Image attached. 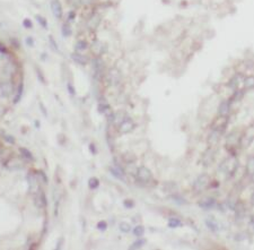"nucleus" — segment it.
Masks as SVG:
<instances>
[{"label":"nucleus","instance_id":"1","mask_svg":"<svg viewBox=\"0 0 254 250\" xmlns=\"http://www.w3.org/2000/svg\"><path fill=\"white\" fill-rule=\"evenodd\" d=\"M137 173V179H138L139 182H143V183H147L151 180L153 178V173L146 166H140V168L136 171Z\"/></svg>","mask_w":254,"mask_h":250},{"label":"nucleus","instance_id":"2","mask_svg":"<svg viewBox=\"0 0 254 250\" xmlns=\"http://www.w3.org/2000/svg\"><path fill=\"white\" fill-rule=\"evenodd\" d=\"M208 185H209V176L208 174H201L195 179V181L193 183V188L197 191H201V190L206 189Z\"/></svg>","mask_w":254,"mask_h":250},{"label":"nucleus","instance_id":"3","mask_svg":"<svg viewBox=\"0 0 254 250\" xmlns=\"http://www.w3.org/2000/svg\"><path fill=\"white\" fill-rule=\"evenodd\" d=\"M133 128H134V122L132 121L131 118H128V117H125L124 119L120 122V125H119V129H120V131L122 134H128L130 131H132Z\"/></svg>","mask_w":254,"mask_h":250},{"label":"nucleus","instance_id":"4","mask_svg":"<svg viewBox=\"0 0 254 250\" xmlns=\"http://www.w3.org/2000/svg\"><path fill=\"white\" fill-rule=\"evenodd\" d=\"M50 7H51V12L53 14V16L56 19H61L63 16V10H62V6H61L60 1L59 0H52Z\"/></svg>","mask_w":254,"mask_h":250},{"label":"nucleus","instance_id":"5","mask_svg":"<svg viewBox=\"0 0 254 250\" xmlns=\"http://www.w3.org/2000/svg\"><path fill=\"white\" fill-rule=\"evenodd\" d=\"M229 110H230V100H225L220 103L218 112L221 117H226L229 113Z\"/></svg>","mask_w":254,"mask_h":250},{"label":"nucleus","instance_id":"6","mask_svg":"<svg viewBox=\"0 0 254 250\" xmlns=\"http://www.w3.org/2000/svg\"><path fill=\"white\" fill-rule=\"evenodd\" d=\"M71 59L73 60V62H76L77 65L79 66H86L87 62H88V59H87L85 56H82L78 52H73L71 54Z\"/></svg>","mask_w":254,"mask_h":250},{"label":"nucleus","instance_id":"7","mask_svg":"<svg viewBox=\"0 0 254 250\" xmlns=\"http://www.w3.org/2000/svg\"><path fill=\"white\" fill-rule=\"evenodd\" d=\"M204 223L207 225V228L209 229L210 231H212V232H218V231H219V224H218V222H217L212 216L208 217L207 220L204 221Z\"/></svg>","mask_w":254,"mask_h":250},{"label":"nucleus","instance_id":"8","mask_svg":"<svg viewBox=\"0 0 254 250\" xmlns=\"http://www.w3.org/2000/svg\"><path fill=\"white\" fill-rule=\"evenodd\" d=\"M216 205V200L214 198H207L203 199L202 202L199 203V207L202 208L204 211H208V209H211L212 207H215Z\"/></svg>","mask_w":254,"mask_h":250},{"label":"nucleus","instance_id":"9","mask_svg":"<svg viewBox=\"0 0 254 250\" xmlns=\"http://www.w3.org/2000/svg\"><path fill=\"white\" fill-rule=\"evenodd\" d=\"M111 174L113 177H115L119 180H124V171L120 168V166H111L110 168Z\"/></svg>","mask_w":254,"mask_h":250},{"label":"nucleus","instance_id":"10","mask_svg":"<svg viewBox=\"0 0 254 250\" xmlns=\"http://www.w3.org/2000/svg\"><path fill=\"white\" fill-rule=\"evenodd\" d=\"M19 152H21V154H22V156L24 159L28 160V161H34V156L32 154V152L28 151L27 148H25V147H19Z\"/></svg>","mask_w":254,"mask_h":250},{"label":"nucleus","instance_id":"11","mask_svg":"<svg viewBox=\"0 0 254 250\" xmlns=\"http://www.w3.org/2000/svg\"><path fill=\"white\" fill-rule=\"evenodd\" d=\"M13 92V85L9 83H4L1 85V94L4 96H8L10 93Z\"/></svg>","mask_w":254,"mask_h":250},{"label":"nucleus","instance_id":"12","mask_svg":"<svg viewBox=\"0 0 254 250\" xmlns=\"http://www.w3.org/2000/svg\"><path fill=\"white\" fill-rule=\"evenodd\" d=\"M27 179H28V182H30V190L32 191V192H36V191H37V183H36V178H35L34 176L30 174V176L27 177Z\"/></svg>","mask_w":254,"mask_h":250},{"label":"nucleus","instance_id":"13","mask_svg":"<svg viewBox=\"0 0 254 250\" xmlns=\"http://www.w3.org/2000/svg\"><path fill=\"white\" fill-rule=\"evenodd\" d=\"M23 93H24V85H23V83H21V84H19V86H18L17 93H16L15 97H14V101H13L14 104H17L18 102L22 100Z\"/></svg>","mask_w":254,"mask_h":250},{"label":"nucleus","instance_id":"14","mask_svg":"<svg viewBox=\"0 0 254 250\" xmlns=\"http://www.w3.org/2000/svg\"><path fill=\"white\" fill-rule=\"evenodd\" d=\"M168 228L171 229H175V228H178V226H181L182 225V221L180 220V219H177V217H171L169 220H168Z\"/></svg>","mask_w":254,"mask_h":250},{"label":"nucleus","instance_id":"15","mask_svg":"<svg viewBox=\"0 0 254 250\" xmlns=\"http://www.w3.org/2000/svg\"><path fill=\"white\" fill-rule=\"evenodd\" d=\"M61 33L65 38H69L72 34V30H71V26L69 25V23H65L62 25V30H61Z\"/></svg>","mask_w":254,"mask_h":250},{"label":"nucleus","instance_id":"16","mask_svg":"<svg viewBox=\"0 0 254 250\" xmlns=\"http://www.w3.org/2000/svg\"><path fill=\"white\" fill-rule=\"evenodd\" d=\"M36 199H37V205H39V207H45L47 205L45 194H44L43 191H40V194L37 195Z\"/></svg>","mask_w":254,"mask_h":250},{"label":"nucleus","instance_id":"17","mask_svg":"<svg viewBox=\"0 0 254 250\" xmlns=\"http://www.w3.org/2000/svg\"><path fill=\"white\" fill-rule=\"evenodd\" d=\"M145 232H146V230H145V226H142V225H137L136 228H133V234L137 238L143 237Z\"/></svg>","mask_w":254,"mask_h":250},{"label":"nucleus","instance_id":"18","mask_svg":"<svg viewBox=\"0 0 254 250\" xmlns=\"http://www.w3.org/2000/svg\"><path fill=\"white\" fill-rule=\"evenodd\" d=\"M235 211H236L237 219H240V220H241L242 217L244 216V214H245V212H244V207H243V204L242 203L237 204L236 207H235Z\"/></svg>","mask_w":254,"mask_h":250},{"label":"nucleus","instance_id":"19","mask_svg":"<svg viewBox=\"0 0 254 250\" xmlns=\"http://www.w3.org/2000/svg\"><path fill=\"white\" fill-rule=\"evenodd\" d=\"M146 243V241L143 240V239H141V238H139L137 241H134L131 246L129 247V249H131V250H133V249H140L143 245Z\"/></svg>","mask_w":254,"mask_h":250},{"label":"nucleus","instance_id":"20","mask_svg":"<svg viewBox=\"0 0 254 250\" xmlns=\"http://www.w3.org/2000/svg\"><path fill=\"white\" fill-rule=\"evenodd\" d=\"M35 19H36L37 23L41 25V27H43L44 30H47L49 25H47V21L43 17V16H41V15H36V16H35Z\"/></svg>","mask_w":254,"mask_h":250},{"label":"nucleus","instance_id":"21","mask_svg":"<svg viewBox=\"0 0 254 250\" xmlns=\"http://www.w3.org/2000/svg\"><path fill=\"white\" fill-rule=\"evenodd\" d=\"M119 229H120L121 232L129 233L130 231H131V225H130L128 222H121L120 225H119Z\"/></svg>","mask_w":254,"mask_h":250},{"label":"nucleus","instance_id":"22","mask_svg":"<svg viewBox=\"0 0 254 250\" xmlns=\"http://www.w3.org/2000/svg\"><path fill=\"white\" fill-rule=\"evenodd\" d=\"M88 186H89L91 189H97L99 186V180L95 177L91 178V179L88 180Z\"/></svg>","mask_w":254,"mask_h":250},{"label":"nucleus","instance_id":"23","mask_svg":"<svg viewBox=\"0 0 254 250\" xmlns=\"http://www.w3.org/2000/svg\"><path fill=\"white\" fill-rule=\"evenodd\" d=\"M87 47H88V44H87L86 41H82V40H80V41H78L77 43H76V50L77 51H84V50H86Z\"/></svg>","mask_w":254,"mask_h":250},{"label":"nucleus","instance_id":"24","mask_svg":"<svg viewBox=\"0 0 254 250\" xmlns=\"http://www.w3.org/2000/svg\"><path fill=\"white\" fill-rule=\"evenodd\" d=\"M172 198H173V200H174L176 204H178V205H185V204L188 203V202H186L183 197H181L180 195H173Z\"/></svg>","mask_w":254,"mask_h":250},{"label":"nucleus","instance_id":"25","mask_svg":"<svg viewBox=\"0 0 254 250\" xmlns=\"http://www.w3.org/2000/svg\"><path fill=\"white\" fill-rule=\"evenodd\" d=\"M49 43H50V45H51V48L54 50V51L59 52V47H58V43L56 42V40L53 39V36L52 35H50L49 36Z\"/></svg>","mask_w":254,"mask_h":250},{"label":"nucleus","instance_id":"26","mask_svg":"<svg viewBox=\"0 0 254 250\" xmlns=\"http://www.w3.org/2000/svg\"><path fill=\"white\" fill-rule=\"evenodd\" d=\"M108 110H110L108 104H106V103H99L98 104V112L99 113H105Z\"/></svg>","mask_w":254,"mask_h":250},{"label":"nucleus","instance_id":"27","mask_svg":"<svg viewBox=\"0 0 254 250\" xmlns=\"http://www.w3.org/2000/svg\"><path fill=\"white\" fill-rule=\"evenodd\" d=\"M23 26L25 28H27V30H31V28H33V23H32V21H31L30 18H25L23 21Z\"/></svg>","mask_w":254,"mask_h":250},{"label":"nucleus","instance_id":"28","mask_svg":"<svg viewBox=\"0 0 254 250\" xmlns=\"http://www.w3.org/2000/svg\"><path fill=\"white\" fill-rule=\"evenodd\" d=\"M97 229H98L99 231H105L108 229V223L105 221H101V222L97 223Z\"/></svg>","mask_w":254,"mask_h":250},{"label":"nucleus","instance_id":"29","mask_svg":"<svg viewBox=\"0 0 254 250\" xmlns=\"http://www.w3.org/2000/svg\"><path fill=\"white\" fill-rule=\"evenodd\" d=\"M67 91L69 92L70 95L76 94V90H75V87H73V85L71 83H67Z\"/></svg>","mask_w":254,"mask_h":250},{"label":"nucleus","instance_id":"30","mask_svg":"<svg viewBox=\"0 0 254 250\" xmlns=\"http://www.w3.org/2000/svg\"><path fill=\"white\" fill-rule=\"evenodd\" d=\"M25 43H26V45H28L30 48H33L34 47V40H33L32 36H27L25 39Z\"/></svg>","mask_w":254,"mask_h":250},{"label":"nucleus","instance_id":"31","mask_svg":"<svg viewBox=\"0 0 254 250\" xmlns=\"http://www.w3.org/2000/svg\"><path fill=\"white\" fill-rule=\"evenodd\" d=\"M245 86L247 88H252L253 86V77H247L245 79Z\"/></svg>","mask_w":254,"mask_h":250},{"label":"nucleus","instance_id":"32","mask_svg":"<svg viewBox=\"0 0 254 250\" xmlns=\"http://www.w3.org/2000/svg\"><path fill=\"white\" fill-rule=\"evenodd\" d=\"M37 176H39L41 179H42V181H43V183H47V174L43 172V171H39V173H37Z\"/></svg>","mask_w":254,"mask_h":250},{"label":"nucleus","instance_id":"33","mask_svg":"<svg viewBox=\"0 0 254 250\" xmlns=\"http://www.w3.org/2000/svg\"><path fill=\"white\" fill-rule=\"evenodd\" d=\"M123 205H124V207H127V208H132V207L134 206V203L131 200V199H129V200L127 199V200L123 202Z\"/></svg>","mask_w":254,"mask_h":250},{"label":"nucleus","instance_id":"34","mask_svg":"<svg viewBox=\"0 0 254 250\" xmlns=\"http://www.w3.org/2000/svg\"><path fill=\"white\" fill-rule=\"evenodd\" d=\"M252 166H253V159L251 157L250 161H249V164H247V171H249L250 174H252V172H253V169H252Z\"/></svg>","mask_w":254,"mask_h":250},{"label":"nucleus","instance_id":"35","mask_svg":"<svg viewBox=\"0 0 254 250\" xmlns=\"http://www.w3.org/2000/svg\"><path fill=\"white\" fill-rule=\"evenodd\" d=\"M75 17H76V13L75 12H69V14H68V22H72L73 19H75Z\"/></svg>","mask_w":254,"mask_h":250},{"label":"nucleus","instance_id":"36","mask_svg":"<svg viewBox=\"0 0 254 250\" xmlns=\"http://www.w3.org/2000/svg\"><path fill=\"white\" fill-rule=\"evenodd\" d=\"M5 139H6V140H7V142L8 143H10V144H11V145H14V144H15V138L13 137V136H6V137H5Z\"/></svg>","mask_w":254,"mask_h":250},{"label":"nucleus","instance_id":"37","mask_svg":"<svg viewBox=\"0 0 254 250\" xmlns=\"http://www.w3.org/2000/svg\"><path fill=\"white\" fill-rule=\"evenodd\" d=\"M40 108H41V111H42V113H43V116L47 117V109L44 108V105H43L42 102H40Z\"/></svg>","mask_w":254,"mask_h":250},{"label":"nucleus","instance_id":"38","mask_svg":"<svg viewBox=\"0 0 254 250\" xmlns=\"http://www.w3.org/2000/svg\"><path fill=\"white\" fill-rule=\"evenodd\" d=\"M37 76H39V79L42 82V84H45V79H44L43 75H42V73H41V70L40 69H37Z\"/></svg>","mask_w":254,"mask_h":250},{"label":"nucleus","instance_id":"39","mask_svg":"<svg viewBox=\"0 0 254 250\" xmlns=\"http://www.w3.org/2000/svg\"><path fill=\"white\" fill-rule=\"evenodd\" d=\"M243 96V93H242V91H237L235 94H234V96H233V99H236V100H240Z\"/></svg>","mask_w":254,"mask_h":250},{"label":"nucleus","instance_id":"40","mask_svg":"<svg viewBox=\"0 0 254 250\" xmlns=\"http://www.w3.org/2000/svg\"><path fill=\"white\" fill-rule=\"evenodd\" d=\"M89 151L93 152V154H96V148H95V145H93V144L89 145Z\"/></svg>","mask_w":254,"mask_h":250},{"label":"nucleus","instance_id":"41","mask_svg":"<svg viewBox=\"0 0 254 250\" xmlns=\"http://www.w3.org/2000/svg\"><path fill=\"white\" fill-rule=\"evenodd\" d=\"M61 242H62V239H60V240H59V243H58V247H56V249H60V248H61Z\"/></svg>","mask_w":254,"mask_h":250},{"label":"nucleus","instance_id":"42","mask_svg":"<svg viewBox=\"0 0 254 250\" xmlns=\"http://www.w3.org/2000/svg\"><path fill=\"white\" fill-rule=\"evenodd\" d=\"M35 126H36V127L39 128V127H40V122H37V121H35Z\"/></svg>","mask_w":254,"mask_h":250}]
</instances>
